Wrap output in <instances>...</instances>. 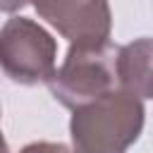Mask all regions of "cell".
<instances>
[{
	"instance_id": "obj_4",
	"label": "cell",
	"mask_w": 153,
	"mask_h": 153,
	"mask_svg": "<svg viewBox=\"0 0 153 153\" xmlns=\"http://www.w3.org/2000/svg\"><path fill=\"white\" fill-rule=\"evenodd\" d=\"M33 10L50 26H55L72 48L93 50L110 43L112 14L108 2H38Z\"/></svg>"
},
{
	"instance_id": "obj_6",
	"label": "cell",
	"mask_w": 153,
	"mask_h": 153,
	"mask_svg": "<svg viewBox=\"0 0 153 153\" xmlns=\"http://www.w3.org/2000/svg\"><path fill=\"white\" fill-rule=\"evenodd\" d=\"M19 153H69L65 143H53V141H33L26 143Z\"/></svg>"
},
{
	"instance_id": "obj_5",
	"label": "cell",
	"mask_w": 153,
	"mask_h": 153,
	"mask_svg": "<svg viewBox=\"0 0 153 153\" xmlns=\"http://www.w3.org/2000/svg\"><path fill=\"white\" fill-rule=\"evenodd\" d=\"M151 55H153V43H151L148 36L136 38V41L117 48V53H115V76H117L120 91L131 93L139 100H146V98L153 96Z\"/></svg>"
},
{
	"instance_id": "obj_7",
	"label": "cell",
	"mask_w": 153,
	"mask_h": 153,
	"mask_svg": "<svg viewBox=\"0 0 153 153\" xmlns=\"http://www.w3.org/2000/svg\"><path fill=\"white\" fill-rule=\"evenodd\" d=\"M0 117H2V112H0ZM0 153H10V146H7L5 136H2V127H0Z\"/></svg>"
},
{
	"instance_id": "obj_3",
	"label": "cell",
	"mask_w": 153,
	"mask_h": 153,
	"mask_svg": "<svg viewBox=\"0 0 153 153\" xmlns=\"http://www.w3.org/2000/svg\"><path fill=\"white\" fill-rule=\"evenodd\" d=\"M57 43L29 17H10L0 29V69L17 84L33 86L55 72Z\"/></svg>"
},
{
	"instance_id": "obj_1",
	"label": "cell",
	"mask_w": 153,
	"mask_h": 153,
	"mask_svg": "<svg viewBox=\"0 0 153 153\" xmlns=\"http://www.w3.org/2000/svg\"><path fill=\"white\" fill-rule=\"evenodd\" d=\"M143 100L120 88L72 110L69 153H127L141 136Z\"/></svg>"
},
{
	"instance_id": "obj_2",
	"label": "cell",
	"mask_w": 153,
	"mask_h": 153,
	"mask_svg": "<svg viewBox=\"0 0 153 153\" xmlns=\"http://www.w3.org/2000/svg\"><path fill=\"white\" fill-rule=\"evenodd\" d=\"M115 53H117V45L112 43L93 50L69 45L62 65L55 67V72L45 81L53 98L65 108L74 110L79 105H86L115 91L117 88Z\"/></svg>"
}]
</instances>
